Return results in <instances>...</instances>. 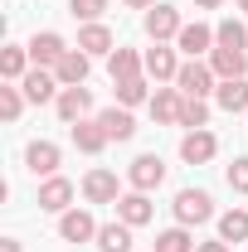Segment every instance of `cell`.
<instances>
[{
	"instance_id": "6da1fadb",
	"label": "cell",
	"mask_w": 248,
	"mask_h": 252,
	"mask_svg": "<svg viewBox=\"0 0 248 252\" xmlns=\"http://www.w3.org/2000/svg\"><path fill=\"white\" fill-rule=\"evenodd\" d=\"M170 209H175V223H185V228H200V223L214 219V199H209V189H180Z\"/></svg>"
},
{
	"instance_id": "7a4b0ae2",
	"label": "cell",
	"mask_w": 248,
	"mask_h": 252,
	"mask_svg": "<svg viewBox=\"0 0 248 252\" xmlns=\"http://www.w3.org/2000/svg\"><path fill=\"white\" fill-rule=\"evenodd\" d=\"M146 34H151V44H170V39H180V30H185V20H180V10L175 5H165V0H156L151 10H146Z\"/></svg>"
},
{
	"instance_id": "3957f363",
	"label": "cell",
	"mask_w": 248,
	"mask_h": 252,
	"mask_svg": "<svg viewBox=\"0 0 248 252\" xmlns=\"http://www.w3.org/2000/svg\"><path fill=\"white\" fill-rule=\"evenodd\" d=\"M175 88L185 97H214L219 78H214V68L205 59H190V63H180V73H175Z\"/></svg>"
},
{
	"instance_id": "277c9868",
	"label": "cell",
	"mask_w": 248,
	"mask_h": 252,
	"mask_svg": "<svg viewBox=\"0 0 248 252\" xmlns=\"http://www.w3.org/2000/svg\"><path fill=\"white\" fill-rule=\"evenodd\" d=\"M126 185L141 189V194L161 189V185H165V160H161V156H136L131 165H126Z\"/></svg>"
},
{
	"instance_id": "5b68a950",
	"label": "cell",
	"mask_w": 248,
	"mask_h": 252,
	"mask_svg": "<svg viewBox=\"0 0 248 252\" xmlns=\"http://www.w3.org/2000/svg\"><path fill=\"white\" fill-rule=\"evenodd\" d=\"M54 112H59V122H63V126L88 122V117H93V93H88V88H63L59 102H54Z\"/></svg>"
},
{
	"instance_id": "8992f818",
	"label": "cell",
	"mask_w": 248,
	"mask_h": 252,
	"mask_svg": "<svg viewBox=\"0 0 248 252\" xmlns=\"http://www.w3.org/2000/svg\"><path fill=\"white\" fill-rule=\"evenodd\" d=\"M112 209H117V219H122L126 228H141V223H151V219H156L151 194H141V189H126V194L112 204Z\"/></svg>"
},
{
	"instance_id": "52a82bcc",
	"label": "cell",
	"mask_w": 248,
	"mask_h": 252,
	"mask_svg": "<svg viewBox=\"0 0 248 252\" xmlns=\"http://www.w3.org/2000/svg\"><path fill=\"white\" fill-rule=\"evenodd\" d=\"M97 228H102V223H93L88 209H68V214H59V238H63V243H97Z\"/></svg>"
},
{
	"instance_id": "ba28073f",
	"label": "cell",
	"mask_w": 248,
	"mask_h": 252,
	"mask_svg": "<svg viewBox=\"0 0 248 252\" xmlns=\"http://www.w3.org/2000/svg\"><path fill=\"white\" fill-rule=\"evenodd\" d=\"M88 73H93V59H88L83 49H68V54L54 63V78H59V88H83V83H88Z\"/></svg>"
},
{
	"instance_id": "9c48e42d",
	"label": "cell",
	"mask_w": 248,
	"mask_h": 252,
	"mask_svg": "<svg viewBox=\"0 0 248 252\" xmlns=\"http://www.w3.org/2000/svg\"><path fill=\"white\" fill-rule=\"evenodd\" d=\"M83 199H88V204H117V199H122L117 175H112V170H88V175H83Z\"/></svg>"
},
{
	"instance_id": "30bf717a",
	"label": "cell",
	"mask_w": 248,
	"mask_h": 252,
	"mask_svg": "<svg viewBox=\"0 0 248 252\" xmlns=\"http://www.w3.org/2000/svg\"><path fill=\"white\" fill-rule=\"evenodd\" d=\"M39 209H44V214H68V209H73V180L49 175V180L39 185Z\"/></svg>"
},
{
	"instance_id": "8fae6325",
	"label": "cell",
	"mask_w": 248,
	"mask_h": 252,
	"mask_svg": "<svg viewBox=\"0 0 248 252\" xmlns=\"http://www.w3.org/2000/svg\"><path fill=\"white\" fill-rule=\"evenodd\" d=\"M146 107H151V117H156L161 126H180V112H185V93H180V88H156Z\"/></svg>"
},
{
	"instance_id": "7c38bea8",
	"label": "cell",
	"mask_w": 248,
	"mask_h": 252,
	"mask_svg": "<svg viewBox=\"0 0 248 252\" xmlns=\"http://www.w3.org/2000/svg\"><path fill=\"white\" fill-rule=\"evenodd\" d=\"M20 88H25V97L30 102H59V78H54V68H30L25 78H20Z\"/></svg>"
},
{
	"instance_id": "4fadbf2b",
	"label": "cell",
	"mask_w": 248,
	"mask_h": 252,
	"mask_svg": "<svg viewBox=\"0 0 248 252\" xmlns=\"http://www.w3.org/2000/svg\"><path fill=\"white\" fill-rule=\"evenodd\" d=\"M214 156H219L214 131H185V141H180V160L185 165H209Z\"/></svg>"
},
{
	"instance_id": "5bb4252c",
	"label": "cell",
	"mask_w": 248,
	"mask_h": 252,
	"mask_svg": "<svg viewBox=\"0 0 248 252\" xmlns=\"http://www.w3.org/2000/svg\"><path fill=\"white\" fill-rule=\"evenodd\" d=\"M68 54V44H63V34H54V30H39L30 39V59H34V68H54V63Z\"/></svg>"
},
{
	"instance_id": "9a60e30c",
	"label": "cell",
	"mask_w": 248,
	"mask_h": 252,
	"mask_svg": "<svg viewBox=\"0 0 248 252\" xmlns=\"http://www.w3.org/2000/svg\"><path fill=\"white\" fill-rule=\"evenodd\" d=\"M214 30H209V25H205V20H195V25H185V30H180V39H175V49H180V54H190V59H200V54H214Z\"/></svg>"
},
{
	"instance_id": "2e32d148",
	"label": "cell",
	"mask_w": 248,
	"mask_h": 252,
	"mask_svg": "<svg viewBox=\"0 0 248 252\" xmlns=\"http://www.w3.org/2000/svg\"><path fill=\"white\" fill-rule=\"evenodd\" d=\"M107 73H112V83H126V78H141L146 73V54H136V49H112L107 54Z\"/></svg>"
},
{
	"instance_id": "e0dca14e",
	"label": "cell",
	"mask_w": 248,
	"mask_h": 252,
	"mask_svg": "<svg viewBox=\"0 0 248 252\" xmlns=\"http://www.w3.org/2000/svg\"><path fill=\"white\" fill-rule=\"evenodd\" d=\"M59 160H63V151L54 146V141H30V151H25V165H30V175H59Z\"/></svg>"
},
{
	"instance_id": "ac0fdd59",
	"label": "cell",
	"mask_w": 248,
	"mask_h": 252,
	"mask_svg": "<svg viewBox=\"0 0 248 252\" xmlns=\"http://www.w3.org/2000/svg\"><path fill=\"white\" fill-rule=\"evenodd\" d=\"M175 73H180L175 49H165V44L146 49V78H151V83H175Z\"/></svg>"
},
{
	"instance_id": "d6986e66",
	"label": "cell",
	"mask_w": 248,
	"mask_h": 252,
	"mask_svg": "<svg viewBox=\"0 0 248 252\" xmlns=\"http://www.w3.org/2000/svg\"><path fill=\"white\" fill-rule=\"evenodd\" d=\"M97 122H102V131H107V141H131V136H136V117H131V107H102Z\"/></svg>"
},
{
	"instance_id": "ffe728a7",
	"label": "cell",
	"mask_w": 248,
	"mask_h": 252,
	"mask_svg": "<svg viewBox=\"0 0 248 252\" xmlns=\"http://www.w3.org/2000/svg\"><path fill=\"white\" fill-rule=\"evenodd\" d=\"M209 68H214L219 83H224V78H244V73H248V54H244V49H224V44H214Z\"/></svg>"
},
{
	"instance_id": "44dd1931",
	"label": "cell",
	"mask_w": 248,
	"mask_h": 252,
	"mask_svg": "<svg viewBox=\"0 0 248 252\" xmlns=\"http://www.w3.org/2000/svg\"><path fill=\"white\" fill-rule=\"evenodd\" d=\"M30 44H5V49H0V78H5V83H20V78H25V73H30Z\"/></svg>"
},
{
	"instance_id": "7402d4cb",
	"label": "cell",
	"mask_w": 248,
	"mask_h": 252,
	"mask_svg": "<svg viewBox=\"0 0 248 252\" xmlns=\"http://www.w3.org/2000/svg\"><path fill=\"white\" fill-rule=\"evenodd\" d=\"M78 49H83L88 59H97V54H112L117 39H112V30L97 20V25H83V30H78Z\"/></svg>"
},
{
	"instance_id": "603a6c76",
	"label": "cell",
	"mask_w": 248,
	"mask_h": 252,
	"mask_svg": "<svg viewBox=\"0 0 248 252\" xmlns=\"http://www.w3.org/2000/svg\"><path fill=\"white\" fill-rule=\"evenodd\" d=\"M73 131V146L83 151V156H97L102 146H107V131H102V122L97 117H88V122H78V126H68Z\"/></svg>"
},
{
	"instance_id": "cb8c5ba5",
	"label": "cell",
	"mask_w": 248,
	"mask_h": 252,
	"mask_svg": "<svg viewBox=\"0 0 248 252\" xmlns=\"http://www.w3.org/2000/svg\"><path fill=\"white\" fill-rule=\"evenodd\" d=\"M214 102L224 112H248V78H224L214 88Z\"/></svg>"
},
{
	"instance_id": "d4e9b609",
	"label": "cell",
	"mask_w": 248,
	"mask_h": 252,
	"mask_svg": "<svg viewBox=\"0 0 248 252\" xmlns=\"http://www.w3.org/2000/svg\"><path fill=\"white\" fill-rule=\"evenodd\" d=\"M97 252H131V228L122 219L97 228Z\"/></svg>"
},
{
	"instance_id": "484cf974",
	"label": "cell",
	"mask_w": 248,
	"mask_h": 252,
	"mask_svg": "<svg viewBox=\"0 0 248 252\" xmlns=\"http://www.w3.org/2000/svg\"><path fill=\"white\" fill-rule=\"evenodd\" d=\"M117 88V107H141V102H151V78L141 73V78H126V83H112Z\"/></svg>"
},
{
	"instance_id": "4316f807",
	"label": "cell",
	"mask_w": 248,
	"mask_h": 252,
	"mask_svg": "<svg viewBox=\"0 0 248 252\" xmlns=\"http://www.w3.org/2000/svg\"><path fill=\"white\" fill-rule=\"evenodd\" d=\"M219 238H224V243H248V209L219 214Z\"/></svg>"
},
{
	"instance_id": "83f0119b",
	"label": "cell",
	"mask_w": 248,
	"mask_h": 252,
	"mask_svg": "<svg viewBox=\"0 0 248 252\" xmlns=\"http://www.w3.org/2000/svg\"><path fill=\"white\" fill-rule=\"evenodd\" d=\"M151 252H195V238H190L185 223H175V228L156 233V248H151Z\"/></svg>"
},
{
	"instance_id": "f1b7e54d",
	"label": "cell",
	"mask_w": 248,
	"mask_h": 252,
	"mask_svg": "<svg viewBox=\"0 0 248 252\" xmlns=\"http://www.w3.org/2000/svg\"><path fill=\"white\" fill-rule=\"evenodd\" d=\"M214 39L224 44V49H244V54H248V25H239L234 15H229V20H219V25H214Z\"/></svg>"
},
{
	"instance_id": "f546056e",
	"label": "cell",
	"mask_w": 248,
	"mask_h": 252,
	"mask_svg": "<svg viewBox=\"0 0 248 252\" xmlns=\"http://www.w3.org/2000/svg\"><path fill=\"white\" fill-rule=\"evenodd\" d=\"M25 102H30V97H25V88H20V83H5V88H0V117H5V122H20Z\"/></svg>"
},
{
	"instance_id": "4dcf8cb0",
	"label": "cell",
	"mask_w": 248,
	"mask_h": 252,
	"mask_svg": "<svg viewBox=\"0 0 248 252\" xmlns=\"http://www.w3.org/2000/svg\"><path fill=\"white\" fill-rule=\"evenodd\" d=\"M180 126H185V131H205V126H209V102H205V97H185Z\"/></svg>"
},
{
	"instance_id": "1f68e13d",
	"label": "cell",
	"mask_w": 248,
	"mask_h": 252,
	"mask_svg": "<svg viewBox=\"0 0 248 252\" xmlns=\"http://www.w3.org/2000/svg\"><path fill=\"white\" fill-rule=\"evenodd\" d=\"M107 5H112V0H68L73 20H83V25H97V20L107 15Z\"/></svg>"
},
{
	"instance_id": "d6a6232c",
	"label": "cell",
	"mask_w": 248,
	"mask_h": 252,
	"mask_svg": "<svg viewBox=\"0 0 248 252\" xmlns=\"http://www.w3.org/2000/svg\"><path fill=\"white\" fill-rule=\"evenodd\" d=\"M229 189H234V194H248V156H239L229 165Z\"/></svg>"
},
{
	"instance_id": "836d02e7",
	"label": "cell",
	"mask_w": 248,
	"mask_h": 252,
	"mask_svg": "<svg viewBox=\"0 0 248 252\" xmlns=\"http://www.w3.org/2000/svg\"><path fill=\"white\" fill-rule=\"evenodd\" d=\"M195 252H229V243H224V238H214V243H195Z\"/></svg>"
},
{
	"instance_id": "e575fe53",
	"label": "cell",
	"mask_w": 248,
	"mask_h": 252,
	"mask_svg": "<svg viewBox=\"0 0 248 252\" xmlns=\"http://www.w3.org/2000/svg\"><path fill=\"white\" fill-rule=\"evenodd\" d=\"M0 252H25V243H20V238H5V243H0Z\"/></svg>"
},
{
	"instance_id": "d590c367",
	"label": "cell",
	"mask_w": 248,
	"mask_h": 252,
	"mask_svg": "<svg viewBox=\"0 0 248 252\" xmlns=\"http://www.w3.org/2000/svg\"><path fill=\"white\" fill-rule=\"evenodd\" d=\"M122 5H131V10H151L156 0H122Z\"/></svg>"
},
{
	"instance_id": "8d00e7d4",
	"label": "cell",
	"mask_w": 248,
	"mask_h": 252,
	"mask_svg": "<svg viewBox=\"0 0 248 252\" xmlns=\"http://www.w3.org/2000/svg\"><path fill=\"white\" fill-rule=\"evenodd\" d=\"M195 5H200V10H219L224 0H195Z\"/></svg>"
},
{
	"instance_id": "74e56055",
	"label": "cell",
	"mask_w": 248,
	"mask_h": 252,
	"mask_svg": "<svg viewBox=\"0 0 248 252\" xmlns=\"http://www.w3.org/2000/svg\"><path fill=\"white\" fill-rule=\"evenodd\" d=\"M234 5H239V10H248V0H234Z\"/></svg>"
}]
</instances>
